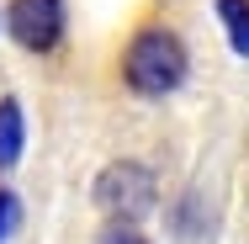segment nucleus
Instances as JSON below:
<instances>
[{
	"mask_svg": "<svg viewBox=\"0 0 249 244\" xmlns=\"http://www.w3.org/2000/svg\"><path fill=\"white\" fill-rule=\"evenodd\" d=\"M186 75H191L186 43H180L175 32H164V27H143V32L127 43V53H122V80H127L138 96H149V101L180 91Z\"/></svg>",
	"mask_w": 249,
	"mask_h": 244,
	"instance_id": "1",
	"label": "nucleus"
},
{
	"mask_svg": "<svg viewBox=\"0 0 249 244\" xmlns=\"http://www.w3.org/2000/svg\"><path fill=\"white\" fill-rule=\"evenodd\" d=\"M154 202H159V181H154V170L143 159H111L96 175V207L117 223L138 228V218H149Z\"/></svg>",
	"mask_w": 249,
	"mask_h": 244,
	"instance_id": "2",
	"label": "nucleus"
},
{
	"mask_svg": "<svg viewBox=\"0 0 249 244\" xmlns=\"http://www.w3.org/2000/svg\"><path fill=\"white\" fill-rule=\"evenodd\" d=\"M5 27H11V38H16L21 48L48 53V48H58V38H64V0H11Z\"/></svg>",
	"mask_w": 249,
	"mask_h": 244,
	"instance_id": "3",
	"label": "nucleus"
},
{
	"mask_svg": "<svg viewBox=\"0 0 249 244\" xmlns=\"http://www.w3.org/2000/svg\"><path fill=\"white\" fill-rule=\"evenodd\" d=\"M27 149V117H21V101H0V170H11Z\"/></svg>",
	"mask_w": 249,
	"mask_h": 244,
	"instance_id": "4",
	"label": "nucleus"
},
{
	"mask_svg": "<svg viewBox=\"0 0 249 244\" xmlns=\"http://www.w3.org/2000/svg\"><path fill=\"white\" fill-rule=\"evenodd\" d=\"M217 16L228 27V43L239 58H249V0H217Z\"/></svg>",
	"mask_w": 249,
	"mask_h": 244,
	"instance_id": "5",
	"label": "nucleus"
},
{
	"mask_svg": "<svg viewBox=\"0 0 249 244\" xmlns=\"http://www.w3.org/2000/svg\"><path fill=\"white\" fill-rule=\"evenodd\" d=\"M16 223H21V202H16V191L0 186V244L16 234Z\"/></svg>",
	"mask_w": 249,
	"mask_h": 244,
	"instance_id": "6",
	"label": "nucleus"
},
{
	"mask_svg": "<svg viewBox=\"0 0 249 244\" xmlns=\"http://www.w3.org/2000/svg\"><path fill=\"white\" fill-rule=\"evenodd\" d=\"M96 244H149V239H143V234H138L133 223H111V228H106V234H101Z\"/></svg>",
	"mask_w": 249,
	"mask_h": 244,
	"instance_id": "7",
	"label": "nucleus"
}]
</instances>
